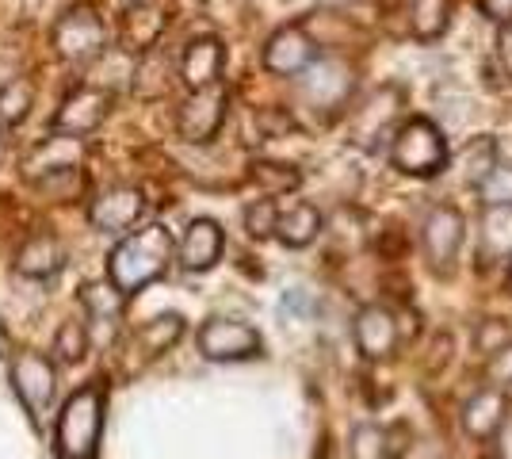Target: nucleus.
<instances>
[{
    "label": "nucleus",
    "mask_w": 512,
    "mask_h": 459,
    "mask_svg": "<svg viewBox=\"0 0 512 459\" xmlns=\"http://www.w3.org/2000/svg\"><path fill=\"white\" fill-rule=\"evenodd\" d=\"M172 257H176V241L165 222H150L142 230H134L119 241L107 257V280L119 287L123 295H134L142 287L157 284L169 272Z\"/></svg>",
    "instance_id": "1"
},
{
    "label": "nucleus",
    "mask_w": 512,
    "mask_h": 459,
    "mask_svg": "<svg viewBox=\"0 0 512 459\" xmlns=\"http://www.w3.org/2000/svg\"><path fill=\"white\" fill-rule=\"evenodd\" d=\"M107 391L100 379L85 383L81 391L65 398L58 425H54V444L65 459H96L100 452V433H104Z\"/></svg>",
    "instance_id": "2"
},
{
    "label": "nucleus",
    "mask_w": 512,
    "mask_h": 459,
    "mask_svg": "<svg viewBox=\"0 0 512 459\" xmlns=\"http://www.w3.org/2000/svg\"><path fill=\"white\" fill-rule=\"evenodd\" d=\"M81 161H85V138L50 134L23 157V180L54 199H69L81 188Z\"/></svg>",
    "instance_id": "3"
},
{
    "label": "nucleus",
    "mask_w": 512,
    "mask_h": 459,
    "mask_svg": "<svg viewBox=\"0 0 512 459\" xmlns=\"http://www.w3.org/2000/svg\"><path fill=\"white\" fill-rule=\"evenodd\" d=\"M50 46L69 66H88V62L104 58L111 50V31H107V20L100 16V8L73 4L50 27Z\"/></svg>",
    "instance_id": "4"
},
{
    "label": "nucleus",
    "mask_w": 512,
    "mask_h": 459,
    "mask_svg": "<svg viewBox=\"0 0 512 459\" xmlns=\"http://www.w3.org/2000/svg\"><path fill=\"white\" fill-rule=\"evenodd\" d=\"M390 161L406 176H436L448 165V146L444 134L432 119H409L398 127L390 142Z\"/></svg>",
    "instance_id": "5"
},
{
    "label": "nucleus",
    "mask_w": 512,
    "mask_h": 459,
    "mask_svg": "<svg viewBox=\"0 0 512 459\" xmlns=\"http://www.w3.org/2000/svg\"><path fill=\"white\" fill-rule=\"evenodd\" d=\"M115 108V92L96 81L77 85L62 100V108L50 119V134H69V138H88L92 131L104 127V119Z\"/></svg>",
    "instance_id": "6"
},
{
    "label": "nucleus",
    "mask_w": 512,
    "mask_h": 459,
    "mask_svg": "<svg viewBox=\"0 0 512 459\" xmlns=\"http://www.w3.org/2000/svg\"><path fill=\"white\" fill-rule=\"evenodd\" d=\"M12 391L23 402V410L31 421H43L50 410L54 394H58V372L54 360L43 352H16L12 356Z\"/></svg>",
    "instance_id": "7"
},
{
    "label": "nucleus",
    "mask_w": 512,
    "mask_h": 459,
    "mask_svg": "<svg viewBox=\"0 0 512 459\" xmlns=\"http://www.w3.org/2000/svg\"><path fill=\"white\" fill-rule=\"evenodd\" d=\"M226 111H230V92L222 85L192 92L180 111H176V134L188 142V146H207L211 138H218L222 123H226Z\"/></svg>",
    "instance_id": "8"
},
{
    "label": "nucleus",
    "mask_w": 512,
    "mask_h": 459,
    "mask_svg": "<svg viewBox=\"0 0 512 459\" xmlns=\"http://www.w3.org/2000/svg\"><path fill=\"white\" fill-rule=\"evenodd\" d=\"M264 349L260 333L249 322L237 318H211L199 329V352L214 364H237V360H253Z\"/></svg>",
    "instance_id": "9"
},
{
    "label": "nucleus",
    "mask_w": 512,
    "mask_h": 459,
    "mask_svg": "<svg viewBox=\"0 0 512 459\" xmlns=\"http://www.w3.org/2000/svg\"><path fill=\"white\" fill-rule=\"evenodd\" d=\"M146 215V192L134 184H115L104 188L100 196L88 203V222L100 234H127L134 230V222Z\"/></svg>",
    "instance_id": "10"
},
{
    "label": "nucleus",
    "mask_w": 512,
    "mask_h": 459,
    "mask_svg": "<svg viewBox=\"0 0 512 459\" xmlns=\"http://www.w3.org/2000/svg\"><path fill=\"white\" fill-rule=\"evenodd\" d=\"M314 62H318V46H314L310 31L302 23L279 27L264 43V69L276 73V77H302Z\"/></svg>",
    "instance_id": "11"
},
{
    "label": "nucleus",
    "mask_w": 512,
    "mask_h": 459,
    "mask_svg": "<svg viewBox=\"0 0 512 459\" xmlns=\"http://www.w3.org/2000/svg\"><path fill=\"white\" fill-rule=\"evenodd\" d=\"M180 337H184V318H180V314H157L150 322H142V326L127 337V345H123L127 368H146V364H153V360L165 356Z\"/></svg>",
    "instance_id": "12"
},
{
    "label": "nucleus",
    "mask_w": 512,
    "mask_h": 459,
    "mask_svg": "<svg viewBox=\"0 0 512 459\" xmlns=\"http://www.w3.org/2000/svg\"><path fill=\"white\" fill-rule=\"evenodd\" d=\"M302 96L318 111H337L352 92V69L337 58H318L314 66L302 73Z\"/></svg>",
    "instance_id": "13"
},
{
    "label": "nucleus",
    "mask_w": 512,
    "mask_h": 459,
    "mask_svg": "<svg viewBox=\"0 0 512 459\" xmlns=\"http://www.w3.org/2000/svg\"><path fill=\"white\" fill-rule=\"evenodd\" d=\"M226 249V234L214 219H192L176 241V261L184 272H211Z\"/></svg>",
    "instance_id": "14"
},
{
    "label": "nucleus",
    "mask_w": 512,
    "mask_h": 459,
    "mask_svg": "<svg viewBox=\"0 0 512 459\" xmlns=\"http://www.w3.org/2000/svg\"><path fill=\"white\" fill-rule=\"evenodd\" d=\"M169 27V16L165 8L157 4H130L123 12V27H119V43H123V54L130 58H146L161 46V35Z\"/></svg>",
    "instance_id": "15"
},
{
    "label": "nucleus",
    "mask_w": 512,
    "mask_h": 459,
    "mask_svg": "<svg viewBox=\"0 0 512 459\" xmlns=\"http://www.w3.org/2000/svg\"><path fill=\"white\" fill-rule=\"evenodd\" d=\"M222 69H226V46L218 43L214 35H199L180 54V81L192 92L222 85Z\"/></svg>",
    "instance_id": "16"
},
{
    "label": "nucleus",
    "mask_w": 512,
    "mask_h": 459,
    "mask_svg": "<svg viewBox=\"0 0 512 459\" xmlns=\"http://www.w3.org/2000/svg\"><path fill=\"white\" fill-rule=\"evenodd\" d=\"M425 253L432 268H451L455 257H459V249H463V215L455 211V207H436L432 215L425 219Z\"/></svg>",
    "instance_id": "17"
},
{
    "label": "nucleus",
    "mask_w": 512,
    "mask_h": 459,
    "mask_svg": "<svg viewBox=\"0 0 512 459\" xmlns=\"http://www.w3.org/2000/svg\"><path fill=\"white\" fill-rule=\"evenodd\" d=\"M356 349L367 360H386L390 352L398 349V318L386 310V306H363L356 314Z\"/></svg>",
    "instance_id": "18"
},
{
    "label": "nucleus",
    "mask_w": 512,
    "mask_h": 459,
    "mask_svg": "<svg viewBox=\"0 0 512 459\" xmlns=\"http://www.w3.org/2000/svg\"><path fill=\"white\" fill-rule=\"evenodd\" d=\"M398 104H402V92L398 88H379L363 100L356 115H352V142L371 150L379 138L386 134V123L398 115Z\"/></svg>",
    "instance_id": "19"
},
{
    "label": "nucleus",
    "mask_w": 512,
    "mask_h": 459,
    "mask_svg": "<svg viewBox=\"0 0 512 459\" xmlns=\"http://www.w3.org/2000/svg\"><path fill=\"white\" fill-rule=\"evenodd\" d=\"M65 268V245L54 234H35L16 253V272L23 280H54Z\"/></svg>",
    "instance_id": "20"
},
{
    "label": "nucleus",
    "mask_w": 512,
    "mask_h": 459,
    "mask_svg": "<svg viewBox=\"0 0 512 459\" xmlns=\"http://www.w3.org/2000/svg\"><path fill=\"white\" fill-rule=\"evenodd\" d=\"M478 257L482 264H501L512 257V207L490 203L478 222Z\"/></svg>",
    "instance_id": "21"
},
{
    "label": "nucleus",
    "mask_w": 512,
    "mask_h": 459,
    "mask_svg": "<svg viewBox=\"0 0 512 459\" xmlns=\"http://www.w3.org/2000/svg\"><path fill=\"white\" fill-rule=\"evenodd\" d=\"M505 417H509L505 394L497 391V387H486V391H478L467 406H463V429L478 440L497 437V433H501V425H505Z\"/></svg>",
    "instance_id": "22"
},
{
    "label": "nucleus",
    "mask_w": 512,
    "mask_h": 459,
    "mask_svg": "<svg viewBox=\"0 0 512 459\" xmlns=\"http://www.w3.org/2000/svg\"><path fill=\"white\" fill-rule=\"evenodd\" d=\"M321 211L314 203H295L291 211H279V222H276V238L287 245V249H306V245H314L321 234Z\"/></svg>",
    "instance_id": "23"
},
{
    "label": "nucleus",
    "mask_w": 512,
    "mask_h": 459,
    "mask_svg": "<svg viewBox=\"0 0 512 459\" xmlns=\"http://www.w3.org/2000/svg\"><path fill=\"white\" fill-rule=\"evenodd\" d=\"M31 108H35V81L31 77H12L8 85H0V131L23 127Z\"/></svg>",
    "instance_id": "24"
},
{
    "label": "nucleus",
    "mask_w": 512,
    "mask_h": 459,
    "mask_svg": "<svg viewBox=\"0 0 512 459\" xmlns=\"http://www.w3.org/2000/svg\"><path fill=\"white\" fill-rule=\"evenodd\" d=\"M451 23V0H409V27L417 39H440Z\"/></svg>",
    "instance_id": "25"
},
{
    "label": "nucleus",
    "mask_w": 512,
    "mask_h": 459,
    "mask_svg": "<svg viewBox=\"0 0 512 459\" xmlns=\"http://www.w3.org/2000/svg\"><path fill=\"white\" fill-rule=\"evenodd\" d=\"M253 184L264 196H287L302 184V173L287 161H253Z\"/></svg>",
    "instance_id": "26"
},
{
    "label": "nucleus",
    "mask_w": 512,
    "mask_h": 459,
    "mask_svg": "<svg viewBox=\"0 0 512 459\" xmlns=\"http://www.w3.org/2000/svg\"><path fill=\"white\" fill-rule=\"evenodd\" d=\"M493 173H497V146H493L490 138L470 142L467 150L459 153V176L467 184H486Z\"/></svg>",
    "instance_id": "27"
},
{
    "label": "nucleus",
    "mask_w": 512,
    "mask_h": 459,
    "mask_svg": "<svg viewBox=\"0 0 512 459\" xmlns=\"http://www.w3.org/2000/svg\"><path fill=\"white\" fill-rule=\"evenodd\" d=\"M123 303H127V295L119 291V287L111 284H85L81 287V306H85L92 318H119L123 314Z\"/></svg>",
    "instance_id": "28"
},
{
    "label": "nucleus",
    "mask_w": 512,
    "mask_h": 459,
    "mask_svg": "<svg viewBox=\"0 0 512 459\" xmlns=\"http://www.w3.org/2000/svg\"><path fill=\"white\" fill-rule=\"evenodd\" d=\"M54 352L62 364H81L88 356V329L85 322H65L54 337Z\"/></svg>",
    "instance_id": "29"
},
{
    "label": "nucleus",
    "mask_w": 512,
    "mask_h": 459,
    "mask_svg": "<svg viewBox=\"0 0 512 459\" xmlns=\"http://www.w3.org/2000/svg\"><path fill=\"white\" fill-rule=\"evenodd\" d=\"M276 222H279V207L272 199H256L245 207V230L249 238H276Z\"/></svg>",
    "instance_id": "30"
},
{
    "label": "nucleus",
    "mask_w": 512,
    "mask_h": 459,
    "mask_svg": "<svg viewBox=\"0 0 512 459\" xmlns=\"http://www.w3.org/2000/svg\"><path fill=\"white\" fill-rule=\"evenodd\" d=\"M386 433L375 425H360L352 433V459H386Z\"/></svg>",
    "instance_id": "31"
},
{
    "label": "nucleus",
    "mask_w": 512,
    "mask_h": 459,
    "mask_svg": "<svg viewBox=\"0 0 512 459\" xmlns=\"http://www.w3.org/2000/svg\"><path fill=\"white\" fill-rule=\"evenodd\" d=\"M482 188H486V199H490V203L512 207V165H497V173H493Z\"/></svg>",
    "instance_id": "32"
},
{
    "label": "nucleus",
    "mask_w": 512,
    "mask_h": 459,
    "mask_svg": "<svg viewBox=\"0 0 512 459\" xmlns=\"http://www.w3.org/2000/svg\"><path fill=\"white\" fill-rule=\"evenodd\" d=\"M490 379L497 383V391H501V387H512V341H509V345H501V349L493 352V360H490Z\"/></svg>",
    "instance_id": "33"
},
{
    "label": "nucleus",
    "mask_w": 512,
    "mask_h": 459,
    "mask_svg": "<svg viewBox=\"0 0 512 459\" xmlns=\"http://www.w3.org/2000/svg\"><path fill=\"white\" fill-rule=\"evenodd\" d=\"M482 12L490 16L493 23H512V0H482Z\"/></svg>",
    "instance_id": "34"
},
{
    "label": "nucleus",
    "mask_w": 512,
    "mask_h": 459,
    "mask_svg": "<svg viewBox=\"0 0 512 459\" xmlns=\"http://www.w3.org/2000/svg\"><path fill=\"white\" fill-rule=\"evenodd\" d=\"M497 448H501V459H512V414L505 417V425L497 433Z\"/></svg>",
    "instance_id": "35"
},
{
    "label": "nucleus",
    "mask_w": 512,
    "mask_h": 459,
    "mask_svg": "<svg viewBox=\"0 0 512 459\" xmlns=\"http://www.w3.org/2000/svg\"><path fill=\"white\" fill-rule=\"evenodd\" d=\"M501 58H505V69L512 73V23L505 27V35H501Z\"/></svg>",
    "instance_id": "36"
},
{
    "label": "nucleus",
    "mask_w": 512,
    "mask_h": 459,
    "mask_svg": "<svg viewBox=\"0 0 512 459\" xmlns=\"http://www.w3.org/2000/svg\"><path fill=\"white\" fill-rule=\"evenodd\" d=\"M8 352V329H4V322H0V356Z\"/></svg>",
    "instance_id": "37"
},
{
    "label": "nucleus",
    "mask_w": 512,
    "mask_h": 459,
    "mask_svg": "<svg viewBox=\"0 0 512 459\" xmlns=\"http://www.w3.org/2000/svg\"><path fill=\"white\" fill-rule=\"evenodd\" d=\"M509 287H512V272H509Z\"/></svg>",
    "instance_id": "38"
}]
</instances>
